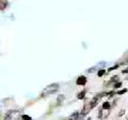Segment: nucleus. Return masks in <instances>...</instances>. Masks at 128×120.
Listing matches in <instances>:
<instances>
[{"mask_svg":"<svg viewBox=\"0 0 128 120\" xmlns=\"http://www.w3.org/2000/svg\"><path fill=\"white\" fill-rule=\"evenodd\" d=\"M59 90V84H51V85L47 86L45 89L42 91V97H46L49 94H54Z\"/></svg>","mask_w":128,"mask_h":120,"instance_id":"1","label":"nucleus"},{"mask_svg":"<svg viewBox=\"0 0 128 120\" xmlns=\"http://www.w3.org/2000/svg\"><path fill=\"white\" fill-rule=\"evenodd\" d=\"M102 97H104V93H99V94H96L95 97L91 100V101H90V105H91L92 108H94V107L97 105L98 101H99V100H100Z\"/></svg>","mask_w":128,"mask_h":120,"instance_id":"2","label":"nucleus"},{"mask_svg":"<svg viewBox=\"0 0 128 120\" xmlns=\"http://www.w3.org/2000/svg\"><path fill=\"white\" fill-rule=\"evenodd\" d=\"M76 84L77 85H81V86H83V85H86V76H79L78 78H77V81H76Z\"/></svg>","mask_w":128,"mask_h":120,"instance_id":"3","label":"nucleus"},{"mask_svg":"<svg viewBox=\"0 0 128 120\" xmlns=\"http://www.w3.org/2000/svg\"><path fill=\"white\" fill-rule=\"evenodd\" d=\"M84 97H86V91H84V90L81 91V92H79V93H78V95H77V98H78L79 100L84 99Z\"/></svg>","mask_w":128,"mask_h":120,"instance_id":"4","label":"nucleus"},{"mask_svg":"<svg viewBox=\"0 0 128 120\" xmlns=\"http://www.w3.org/2000/svg\"><path fill=\"white\" fill-rule=\"evenodd\" d=\"M110 107H111V105L109 102H105L102 104V109H110Z\"/></svg>","mask_w":128,"mask_h":120,"instance_id":"5","label":"nucleus"},{"mask_svg":"<svg viewBox=\"0 0 128 120\" xmlns=\"http://www.w3.org/2000/svg\"><path fill=\"white\" fill-rule=\"evenodd\" d=\"M6 7V2L4 0H1V2H0V10H3Z\"/></svg>","mask_w":128,"mask_h":120,"instance_id":"6","label":"nucleus"},{"mask_svg":"<svg viewBox=\"0 0 128 120\" xmlns=\"http://www.w3.org/2000/svg\"><path fill=\"white\" fill-rule=\"evenodd\" d=\"M105 73H106V70L102 69V70H99V71L97 72V75H98V76H102V75L105 74Z\"/></svg>","mask_w":128,"mask_h":120,"instance_id":"7","label":"nucleus"},{"mask_svg":"<svg viewBox=\"0 0 128 120\" xmlns=\"http://www.w3.org/2000/svg\"><path fill=\"white\" fill-rule=\"evenodd\" d=\"M63 100H64V97H63V95H60V97L58 98V105H60V103H61Z\"/></svg>","mask_w":128,"mask_h":120,"instance_id":"8","label":"nucleus"},{"mask_svg":"<svg viewBox=\"0 0 128 120\" xmlns=\"http://www.w3.org/2000/svg\"><path fill=\"white\" fill-rule=\"evenodd\" d=\"M125 92H127V89H123V90H120V91H118V94L120 95V94H124V93H125Z\"/></svg>","mask_w":128,"mask_h":120,"instance_id":"9","label":"nucleus"},{"mask_svg":"<svg viewBox=\"0 0 128 120\" xmlns=\"http://www.w3.org/2000/svg\"><path fill=\"white\" fill-rule=\"evenodd\" d=\"M121 86H122V83H120V82L116 83V84H114V87H115V88H120Z\"/></svg>","mask_w":128,"mask_h":120,"instance_id":"10","label":"nucleus"},{"mask_svg":"<svg viewBox=\"0 0 128 120\" xmlns=\"http://www.w3.org/2000/svg\"><path fill=\"white\" fill-rule=\"evenodd\" d=\"M22 119H28V120H30V119H31V117H29V116H27V115H22Z\"/></svg>","mask_w":128,"mask_h":120,"instance_id":"11","label":"nucleus"},{"mask_svg":"<svg viewBox=\"0 0 128 120\" xmlns=\"http://www.w3.org/2000/svg\"><path fill=\"white\" fill-rule=\"evenodd\" d=\"M118 66H115V67H112V68H110V69H109V70H108V71H113V70H115V69H118Z\"/></svg>","mask_w":128,"mask_h":120,"instance_id":"12","label":"nucleus"},{"mask_svg":"<svg viewBox=\"0 0 128 120\" xmlns=\"http://www.w3.org/2000/svg\"><path fill=\"white\" fill-rule=\"evenodd\" d=\"M123 73L124 74H128V70H123Z\"/></svg>","mask_w":128,"mask_h":120,"instance_id":"13","label":"nucleus"}]
</instances>
